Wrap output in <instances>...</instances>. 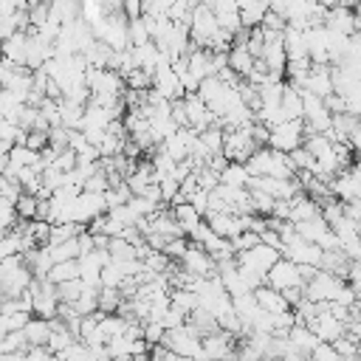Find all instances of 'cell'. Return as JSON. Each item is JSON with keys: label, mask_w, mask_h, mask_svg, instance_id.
Here are the masks:
<instances>
[{"label": "cell", "mask_w": 361, "mask_h": 361, "mask_svg": "<svg viewBox=\"0 0 361 361\" xmlns=\"http://www.w3.org/2000/svg\"><path fill=\"white\" fill-rule=\"evenodd\" d=\"M245 169L251 178H279V180H290L296 178V169L290 164V158L285 152H276L271 147H259L248 161Z\"/></svg>", "instance_id": "1"}, {"label": "cell", "mask_w": 361, "mask_h": 361, "mask_svg": "<svg viewBox=\"0 0 361 361\" xmlns=\"http://www.w3.org/2000/svg\"><path fill=\"white\" fill-rule=\"evenodd\" d=\"M161 347H166L169 353L180 355V358H192V361H203V350H200V336L195 333L192 324H180L175 330H166L161 338Z\"/></svg>", "instance_id": "2"}, {"label": "cell", "mask_w": 361, "mask_h": 361, "mask_svg": "<svg viewBox=\"0 0 361 361\" xmlns=\"http://www.w3.org/2000/svg\"><path fill=\"white\" fill-rule=\"evenodd\" d=\"M107 212V203H104V195L102 192H79L73 200H71V209H68V223H76L82 228H87L96 217H102Z\"/></svg>", "instance_id": "3"}, {"label": "cell", "mask_w": 361, "mask_h": 361, "mask_svg": "<svg viewBox=\"0 0 361 361\" xmlns=\"http://www.w3.org/2000/svg\"><path fill=\"white\" fill-rule=\"evenodd\" d=\"M28 296H31V316H39V319H56L59 313V293H56V285L48 282V279H34L28 285Z\"/></svg>", "instance_id": "4"}, {"label": "cell", "mask_w": 361, "mask_h": 361, "mask_svg": "<svg viewBox=\"0 0 361 361\" xmlns=\"http://www.w3.org/2000/svg\"><path fill=\"white\" fill-rule=\"evenodd\" d=\"M251 124H254V121H251ZM251 124H248V127H237V130H226V135H223V158H226V161L245 164V161L259 149L257 141H254Z\"/></svg>", "instance_id": "5"}, {"label": "cell", "mask_w": 361, "mask_h": 361, "mask_svg": "<svg viewBox=\"0 0 361 361\" xmlns=\"http://www.w3.org/2000/svg\"><path fill=\"white\" fill-rule=\"evenodd\" d=\"M217 31H220V25H217V17H214V11H212L209 3L192 8V17H189V39H192L195 48H206Z\"/></svg>", "instance_id": "6"}, {"label": "cell", "mask_w": 361, "mask_h": 361, "mask_svg": "<svg viewBox=\"0 0 361 361\" xmlns=\"http://www.w3.org/2000/svg\"><path fill=\"white\" fill-rule=\"evenodd\" d=\"M85 85H87L90 96H124V90H127L124 76L110 68H87Z\"/></svg>", "instance_id": "7"}, {"label": "cell", "mask_w": 361, "mask_h": 361, "mask_svg": "<svg viewBox=\"0 0 361 361\" xmlns=\"http://www.w3.org/2000/svg\"><path fill=\"white\" fill-rule=\"evenodd\" d=\"M305 144V124L302 118H290V121H282L276 127L268 130V147L276 149V152H293L296 147Z\"/></svg>", "instance_id": "8"}, {"label": "cell", "mask_w": 361, "mask_h": 361, "mask_svg": "<svg viewBox=\"0 0 361 361\" xmlns=\"http://www.w3.org/2000/svg\"><path fill=\"white\" fill-rule=\"evenodd\" d=\"M265 285L274 288V290H279V293H285V290H302L305 288V279H302L299 265H293L290 259L279 257L274 262V268L265 274Z\"/></svg>", "instance_id": "9"}, {"label": "cell", "mask_w": 361, "mask_h": 361, "mask_svg": "<svg viewBox=\"0 0 361 361\" xmlns=\"http://www.w3.org/2000/svg\"><path fill=\"white\" fill-rule=\"evenodd\" d=\"M341 285H344L341 276H333V274H327V271H316V274L305 282L302 296L310 299V302H316V305H322V302H333L336 293L341 290Z\"/></svg>", "instance_id": "10"}, {"label": "cell", "mask_w": 361, "mask_h": 361, "mask_svg": "<svg viewBox=\"0 0 361 361\" xmlns=\"http://www.w3.org/2000/svg\"><path fill=\"white\" fill-rule=\"evenodd\" d=\"M180 271H186V274H192V276H197V279H206V276H212V274H217V262L197 245V243H189V248L183 251V257H180Z\"/></svg>", "instance_id": "11"}, {"label": "cell", "mask_w": 361, "mask_h": 361, "mask_svg": "<svg viewBox=\"0 0 361 361\" xmlns=\"http://www.w3.org/2000/svg\"><path fill=\"white\" fill-rule=\"evenodd\" d=\"M200 350H203V361H223L234 355V336L226 330H214L200 338Z\"/></svg>", "instance_id": "12"}, {"label": "cell", "mask_w": 361, "mask_h": 361, "mask_svg": "<svg viewBox=\"0 0 361 361\" xmlns=\"http://www.w3.org/2000/svg\"><path fill=\"white\" fill-rule=\"evenodd\" d=\"M152 90L161 93L166 102L183 99V87H180V79H178V73L172 71V65H158V68L152 71Z\"/></svg>", "instance_id": "13"}, {"label": "cell", "mask_w": 361, "mask_h": 361, "mask_svg": "<svg viewBox=\"0 0 361 361\" xmlns=\"http://www.w3.org/2000/svg\"><path fill=\"white\" fill-rule=\"evenodd\" d=\"M180 102H183V113H186V127H189V130L200 133V130L217 124V118H214L212 110L197 99V93H189V96H183Z\"/></svg>", "instance_id": "14"}, {"label": "cell", "mask_w": 361, "mask_h": 361, "mask_svg": "<svg viewBox=\"0 0 361 361\" xmlns=\"http://www.w3.org/2000/svg\"><path fill=\"white\" fill-rule=\"evenodd\" d=\"M302 93H313L319 99H327L333 93V76H330V65H310Z\"/></svg>", "instance_id": "15"}, {"label": "cell", "mask_w": 361, "mask_h": 361, "mask_svg": "<svg viewBox=\"0 0 361 361\" xmlns=\"http://www.w3.org/2000/svg\"><path fill=\"white\" fill-rule=\"evenodd\" d=\"M206 226L214 231V234H220V237H226V240H234L243 228H240V214H231V212H206Z\"/></svg>", "instance_id": "16"}, {"label": "cell", "mask_w": 361, "mask_h": 361, "mask_svg": "<svg viewBox=\"0 0 361 361\" xmlns=\"http://www.w3.org/2000/svg\"><path fill=\"white\" fill-rule=\"evenodd\" d=\"M324 28H330V31H336V34H344V37H353V34H355V11H353V8H344V6L327 8V14H324Z\"/></svg>", "instance_id": "17"}, {"label": "cell", "mask_w": 361, "mask_h": 361, "mask_svg": "<svg viewBox=\"0 0 361 361\" xmlns=\"http://www.w3.org/2000/svg\"><path fill=\"white\" fill-rule=\"evenodd\" d=\"M319 214H322L319 212V203L310 200L305 192H299L296 197L288 200V223H305V220H313Z\"/></svg>", "instance_id": "18"}, {"label": "cell", "mask_w": 361, "mask_h": 361, "mask_svg": "<svg viewBox=\"0 0 361 361\" xmlns=\"http://www.w3.org/2000/svg\"><path fill=\"white\" fill-rule=\"evenodd\" d=\"M25 54H28V31H17L14 37L3 39L0 42V56L14 62V65H23L25 68Z\"/></svg>", "instance_id": "19"}, {"label": "cell", "mask_w": 361, "mask_h": 361, "mask_svg": "<svg viewBox=\"0 0 361 361\" xmlns=\"http://www.w3.org/2000/svg\"><path fill=\"white\" fill-rule=\"evenodd\" d=\"M251 293H254V299H257L259 310H265V313H285V310H293V307L288 305V299H285L279 290L268 288V285H259V288H257V290H251Z\"/></svg>", "instance_id": "20"}, {"label": "cell", "mask_w": 361, "mask_h": 361, "mask_svg": "<svg viewBox=\"0 0 361 361\" xmlns=\"http://www.w3.org/2000/svg\"><path fill=\"white\" fill-rule=\"evenodd\" d=\"M23 336L28 341V347H45L48 344V336H51V322L48 319H39V316H31L23 327Z\"/></svg>", "instance_id": "21"}, {"label": "cell", "mask_w": 361, "mask_h": 361, "mask_svg": "<svg viewBox=\"0 0 361 361\" xmlns=\"http://www.w3.org/2000/svg\"><path fill=\"white\" fill-rule=\"evenodd\" d=\"M228 68H231L240 79H248V73L254 71V56L248 54L245 45H231V48H228Z\"/></svg>", "instance_id": "22"}, {"label": "cell", "mask_w": 361, "mask_h": 361, "mask_svg": "<svg viewBox=\"0 0 361 361\" xmlns=\"http://www.w3.org/2000/svg\"><path fill=\"white\" fill-rule=\"evenodd\" d=\"M288 341H290L299 353H305V355H310V353H313V347L319 344L316 333H313L307 324H293V327L288 330Z\"/></svg>", "instance_id": "23"}, {"label": "cell", "mask_w": 361, "mask_h": 361, "mask_svg": "<svg viewBox=\"0 0 361 361\" xmlns=\"http://www.w3.org/2000/svg\"><path fill=\"white\" fill-rule=\"evenodd\" d=\"M172 214H175V220H178V226L183 228V234L189 237L200 223H203V217L189 206V203H172Z\"/></svg>", "instance_id": "24"}, {"label": "cell", "mask_w": 361, "mask_h": 361, "mask_svg": "<svg viewBox=\"0 0 361 361\" xmlns=\"http://www.w3.org/2000/svg\"><path fill=\"white\" fill-rule=\"evenodd\" d=\"M279 107H282V113H285L288 121H290V118H302V90H296V87H290V85L285 82Z\"/></svg>", "instance_id": "25"}, {"label": "cell", "mask_w": 361, "mask_h": 361, "mask_svg": "<svg viewBox=\"0 0 361 361\" xmlns=\"http://www.w3.org/2000/svg\"><path fill=\"white\" fill-rule=\"evenodd\" d=\"M248 169H245V164H237V161H228L226 166H223V172H220V183L223 186H248Z\"/></svg>", "instance_id": "26"}, {"label": "cell", "mask_w": 361, "mask_h": 361, "mask_svg": "<svg viewBox=\"0 0 361 361\" xmlns=\"http://www.w3.org/2000/svg\"><path fill=\"white\" fill-rule=\"evenodd\" d=\"M45 279H48V282H54V285H62V282L79 279V262H76V259H68V262H54Z\"/></svg>", "instance_id": "27"}, {"label": "cell", "mask_w": 361, "mask_h": 361, "mask_svg": "<svg viewBox=\"0 0 361 361\" xmlns=\"http://www.w3.org/2000/svg\"><path fill=\"white\" fill-rule=\"evenodd\" d=\"M45 248H48V254H51L54 262L79 259V243H76V237H71V240H65V243H56V245H45Z\"/></svg>", "instance_id": "28"}, {"label": "cell", "mask_w": 361, "mask_h": 361, "mask_svg": "<svg viewBox=\"0 0 361 361\" xmlns=\"http://www.w3.org/2000/svg\"><path fill=\"white\" fill-rule=\"evenodd\" d=\"M121 290H116V288H99V296H96V305H99V310L96 313H118V307H121Z\"/></svg>", "instance_id": "29"}, {"label": "cell", "mask_w": 361, "mask_h": 361, "mask_svg": "<svg viewBox=\"0 0 361 361\" xmlns=\"http://www.w3.org/2000/svg\"><path fill=\"white\" fill-rule=\"evenodd\" d=\"M169 302L178 307V310H183L186 316L197 307V293L195 290H186V288H172L169 290Z\"/></svg>", "instance_id": "30"}, {"label": "cell", "mask_w": 361, "mask_h": 361, "mask_svg": "<svg viewBox=\"0 0 361 361\" xmlns=\"http://www.w3.org/2000/svg\"><path fill=\"white\" fill-rule=\"evenodd\" d=\"M14 209H17V217H20V220H37V212H39V197H37V195L23 192V195L17 197V203H14Z\"/></svg>", "instance_id": "31"}, {"label": "cell", "mask_w": 361, "mask_h": 361, "mask_svg": "<svg viewBox=\"0 0 361 361\" xmlns=\"http://www.w3.org/2000/svg\"><path fill=\"white\" fill-rule=\"evenodd\" d=\"M79 231H82V226H76V223H56V226H51V234H48V243H45V245L65 243V240L76 237Z\"/></svg>", "instance_id": "32"}, {"label": "cell", "mask_w": 361, "mask_h": 361, "mask_svg": "<svg viewBox=\"0 0 361 361\" xmlns=\"http://www.w3.org/2000/svg\"><path fill=\"white\" fill-rule=\"evenodd\" d=\"M82 290H85V282L82 279H71V282L56 285V293H59V302L62 305H73L82 296Z\"/></svg>", "instance_id": "33"}, {"label": "cell", "mask_w": 361, "mask_h": 361, "mask_svg": "<svg viewBox=\"0 0 361 361\" xmlns=\"http://www.w3.org/2000/svg\"><path fill=\"white\" fill-rule=\"evenodd\" d=\"M127 34H130V48H133V45H144V42H149V31H147L144 17H138V20H127Z\"/></svg>", "instance_id": "34"}, {"label": "cell", "mask_w": 361, "mask_h": 361, "mask_svg": "<svg viewBox=\"0 0 361 361\" xmlns=\"http://www.w3.org/2000/svg\"><path fill=\"white\" fill-rule=\"evenodd\" d=\"M124 85H127V90H149L152 87V73L135 68V71H130L124 76Z\"/></svg>", "instance_id": "35"}, {"label": "cell", "mask_w": 361, "mask_h": 361, "mask_svg": "<svg viewBox=\"0 0 361 361\" xmlns=\"http://www.w3.org/2000/svg\"><path fill=\"white\" fill-rule=\"evenodd\" d=\"M17 209H14V203H8V200H3L0 197V231H11V228H17Z\"/></svg>", "instance_id": "36"}, {"label": "cell", "mask_w": 361, "mask_h": 361, "mask_svg": "<svg viewBox=\"0 0 361 361\" xmlns=\"http://www.w3.org/2000/svg\"><path fill=\"white\" fill-rule=\"evenodd\" d=\"M164 330H175V327H180V324H186V313L183 310H178L172 302H169V307H166V313L161 316V322H158Z\"/></svg>", "instance_id": "37"}, {"label": "cell", "mask_w": 361, "mask_h": 361, "mask_svg": "<svg viewBox=\"0 0 361 361\" xmlns=\"http://www.w3.org/2000/svg\"><path fill=\"white\" fill-rule=\"evenodd\" d=\"M164 333H166V330H164L158 322H144V324H141V338H144L149 347H158L161 338H164Z\"/></svg>", "instance_id": "38"}, {"label": "cell", "mask_w": 361, "mask_h": 361, "mask_svg": "<svg viewBox=\"0 0 361 361\" xmlns=\"http://www.w3.org/2000/svg\"><path fill=\"white\" fill-rule=\"evenodd\" d=\"M307 361H341V358H338V353H336V347L330 341H319L313 347V353L307 355Z\"/></svg>", "instance_id": "39"}, {"label": "cell", "mask_w": 361, "mask_h": 361, "mask_svg": "<svg viewBox=\"0 0 361 361\" xmlns=\"http://www.w3.org/2000/svg\"><path fill=\"white\" fill-rule=\"evenodd\" d=\"M186 248H189V240H186V237H172V240H166L164 254H166L172 262H180V257H183Z\"/></svg>", "instance_id": "40"}, {"label": "cell", "mask_w": 361, "mask_h": 361, "mask_svg": "<svg viewBox=\"0 0 361 361\" xmlns=\"http://www.w3.org/2000/svg\"><path fill=\"white\" fill-rule=\"evenodd\" d=\"M330 344L336 347L338 358H355V347H358V341H355L350 333H344L341 338H336V341H330Z\"/></svg>", "instance_id": "41"}, {"label": "cell", "mask_w": 361, "mask_h": 361, "mask_svg": "<svg viewBox=\"0 0 361 361\" xmlns=\"http://www.w3.org/2000/svg\"><path fill=\"white\" fill-rule=\"evenodd\" d=\"M23 144H25L28 149H34V152H42V149L48 147V133H45V130H28Z\"/></svg>", "instance_id": "42"}, {"label": "cell", "mask_w": 361, "mask_h": 361, "mask_svg": "<svg viewBox=\"0 0 361 361\" xmlns=\"http://www.w3.org/2000/svg\"><path fill=\"white\" fill-rule=\"evenodd\" d=\"M121 14H124L127 20H138V17H144L141 0H121Z\"/></svg>", "instance_id": "43"}, {"label": "cell", "mask_w": 361, "mask_h": 361, "mask_svg": "<svg viewBox=\"0 0 361 361\" xmlns=\"http://www.w3.org/2000/svg\"><path fill=\"white\" fill-rule=\"evenodd\" d=\"M189 8H197V6H203V3H209V0H183Z\"/></svg>", "instance_id": "44"}]
</instances>
